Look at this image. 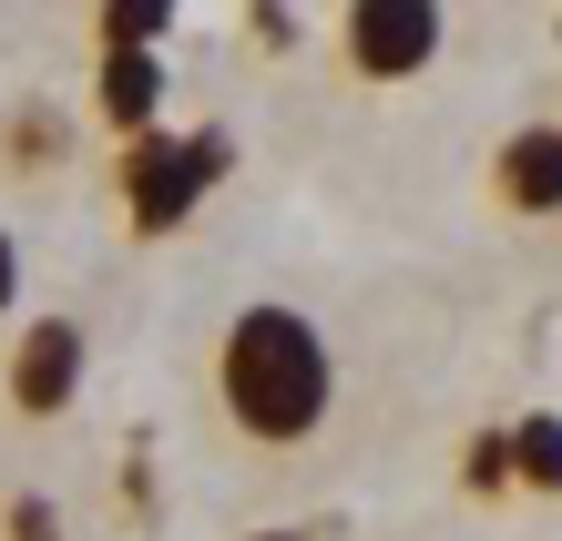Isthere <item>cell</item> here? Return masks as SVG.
<instances>
[{
  "mask_svg": "<svg viewBox=\"0 0 562 541\" xmlns=\"http://www.w3.org/2000/svg\"><path fill=\"white\" fill-rule=\"evenodd\" d=\"M0 531H11V541H61V500H52V491H11Z\"/></svg>",
  "mask_w": 562,
  "mask_h": 541,
  "instance_id": "obj_12",
  "label": "cell"
},
{
  "mask_svg": "<svg viewBox=\"0 0 562 541\" xmlns=\"http://www.w3.org/2000/svg\"><path fill=\"white\" fill-rule=\"evenodd\" d=\"M52 154H61V113H52V103H31V113H11V164H21V174H42Z\"/></svg>",
  "mask_w": 562,
  "mask_h": 541,
  "instance_id": "obj_10",
  "label": "cell"
},
{
  "mask_svg": "<svg viewBox=\"0 0 562 541\" xmlns=\"http://www.w3.org/2000/svg\"><path fill=\"white\" fill-rule=\"evenodd\" d=\"M552 42H562V21H552Z\"/></svg>",
  "mask_w": 562,
  "mask_h": 541,
  "instance_id": "obj_15",
  "label": "cell"
},
{
  "mask_svg": "<svg viewBox=\"0 0 562 541\" xmlns=\"http://www.w3.org/2000/svg\"><path fill=\"white\" fill-rule=\"evenodd\" d=\"M225 174H236L225 133H134V144H113V194H123L134 235H175L205 205V184H225Z\"/></svg>",
  "mask_w": 562,
  "mask_h": 541,
  "instance_id": "obj_2",
  "label": "cell"
},
{
  "mask_svg": "<svg viewBox=\"0 0 562 541\" xmlns=\"http://www.w3.org/2000/svg\"><path fill=\"white\" fill-rule=\"evenodd\" d=\"M92 42L103 52H164L175 42V0H103L92 11Z\"/></svg>",
  "mask_w": 562,
  "mask_h": 541,
  "instance_id": "obj_8",
  "label": "cell"
},
{
  "mask_svg": "<svg viewBox=\"0 0 562 541\" xmlns=\"http://www.w3.org/2000/svg\"><path fill=\"white\" fill-rule=\"evenodd\" d=\"M92 123H103L113 144L164 133V52H103V72H92Z\"/></svg>",
  "mask_w": 562,
  "mask_h": 541,
  "instance_id": "obj_6",
  "label": "cell"
},
{
  "mask_svg": "<svg viewBox=\"0 0 562 541\" xmlns=\"http://www.w3.org/2000/svg\"><path fill=\"white\" fill-rule=\"evenodd\" d=\"M460 491H471V500L512 491V429H471V439H460Z\"/></svg>",
  "mask_w": 562,
  "mask_h": 541,
  "instance_id": "obj_9",
  "label": "cell"
},
{
  "mask_svg": "<svg viewBox=\"0 0 562 541\" xmlns=\"http://www.w3.org/2000/svg\"><path fill=\"white\" fill-rule=\"evenodd\" d=\"M338 61L358 82H419L440 61V11L429 0H348L338 11Z\"/></svg>",
  "mask_w": 562,
  "mask_h": 541,
  "instance_id": "obj_3",
  "label": "cell"
},
{
  "mask_svg": "<svg viewBox=\"0 0 562 541\" xmlns=\"http://www.w3.org/2000/svg\"><path fill=\"white\" fill-rule=\"evenodd\" d=\"M246 541H307V531H246Z\"/></svg>",
  "mask_w": 562,
  "mask_h": 541,
  "instance_id": "obj_14",
  "label": "cell"
},
{
  "mask_svg": "<svg viewBox=\"0 0 562 541\" xmlns=\"http://www.w3.org/2000/svg\"><path fill=\"white\" fill-rule=\"evenodd\" d=\"M512 491H532V500H562V419H552V409L512 419Z\"/></svg>",
  "mask_w": 562,
  "mask_h": 541,
  "instance_id": "obj_7",
  "label": "cell"
},
{
  "mask_svg": "<svg viewBox=\"0 0 562 541\" xmlns=\"http://www.w3.org/2000/svg\"><path fill=\"white\" fill-rule=\"evenodd\" d=\"M236 31H246V42H256V52H267V61H286L296 42H307V11H277V0H267V11H246Z\"/></svg>",
  "mask_w": 562,
  "mask_h": 541,
  "instance_id": "obj_11",
  "label": "cell"
},
{
  "mask_svg": "<svg viewBox=\"0 0 562 541\" xmlns=\"http://www.w3.org/2000/svg\"><path fill=\"white\" fill-rule=\"evenodd\" d=\"M327 409H338V348L317 337V317L277 307V296L225 317V337H215V419L246 450H307L327 429Z\"/></svg>",
  "mask_w": 562,
  "mask_h": 541,
  "instance_id": "obj_1",
  "label": "cell"
},
{
  "mask_svg": "<svg viewBox=\"0 0 562 541\" xmlns=\"http://www.w3.org/2000/svg\"><path fill=\"white\" fill-rule=\"evenodd\" d=\"M82 368H92L82 317H21L11 368H0V398H11L21 419H61V409L82 398Z\"/></svg>",
  "mask_w": 562,
  "mask_h": 541,
  "instance_id": "obj_4",
  "label": "cell"
},
{
  "mask_svg": "<svg viewBox=\"0 0 562 541\" xmlns=\"http://www.w3.org/2000/svg\"><path fill=\"white\" fill-rule=\"evenodd\" d=\"M21 307V246H11V225H0V317Z\"/></svg>",
  "mask_w": 562,
  "mask_h": 541,
  "instance_id": "obj_13",
  "label": "cell"
},
{
  "mask_svg": "<svg viewBox=\"0 0 562 541\" xmlns=\"http://www.w3.org/2000/svg\"><path fill=\"white\" fill-rule=\"evenodd\" d=\"M491 205L521 215V225L562 215V123H512L491 144Z\"/></svg>",
  "mask_w": 562,
  "mask_h": 541,
  "instance_id": "obj_5",
  "label": "cell"
}]
</instances>
